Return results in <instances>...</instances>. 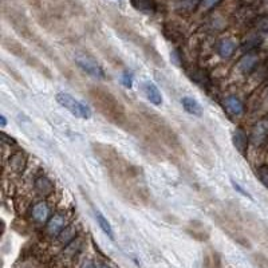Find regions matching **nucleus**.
Segmentation results:
<instances>
[{"label":"nucleus","instance_id":"obj_1","mask_svg":"<svg viewBox=\"0 0 268 268\" xmlns=\"http://www.w3.org/2000/svg\"><path fill=\"white\" fill-rule=\"evenodd\" d=\"M93 151L100 162L105 167L114 188L123 199L132 202L148 200L144 176L138 167H134L112 145L93 144Z\"/></svg>","mask_w":268,"mask_h":268},{"label":"nucleus","instance_id":"obj_2","mask_svg":"<svg viewBox=\"0 0 268 268\" xmlns=\"http://www.w3.org/2000/svg\"><path fill=\"white\" fill-rule=\"evenodd\" d=\"M87 97L95 109L109 122L118 128L130 130V119L126 109L110 90L105 89L102 86H91L87 90Z\"/></svg>","mask_w":268,"mask_h":268},{"label":"nucleus","instance_id":"obj_3","mask_svg":"<svg viewBox=\"0 0 268 268\" xmlns=\"http://www.w3.org/2000/svg\"><path fill=\"white\" fill-rule=\"evenodd\" d=\"M140 114L144 122L146 123L148 130L158 142H161L162 145L170 151H181V144H180L177 134L164 118L160 117L156 112L149 110V109H144V112Z\"/></svg>","mask_w":268,"mask_h":268},{"label":"nucleus","instance_id":"obj_4","mask_svg":"<svg viewBox=\"0 0 268 268\" xmlns=\"http://www.w3.org/2000/svg\"><path fill=\"white\" fill-rule=\"evenodd\" d=\"M3 47H4L10 54L17 56L19 59H22L26 65L33 67L34 70H36V71L39 74H42V75H45L46 78H52L50 68L46 66L45 63L40 61V59H38L36 56L34 55L31 51L27 50L24 46H22L20 43H17V42H15V40L12 39H4L3 40Z\"/></svg>","mask_w":268,"mask_h":268},{"label":"nucleus","instance_id":"obj_5","mask_svg":"<svg viewBox=\"0 0 268 268\" xmlns=\"http://www.w3.org/2000/svg\"><path fill=\"white\" fill-rule=\"evenodd\" d=\"M215 223L218 224V227L224 234L228 236L231 240H234L236 244H239L243 248H251V241L248 239V236L244 234V231L240 227V224L237 223L232 216L224 215V213H215L212 216Z\"/></svg>","mask_w":268,"mask_h":268},{"label":"nucleus","instance_id":"obj_6","mask_svg":"<svg viewBox=\"0 0 268 268\" xmlns=\"http://www.w3.org/2000/svg\"><path fill=\"white\" fill-rule=\"evenodd\" d=\"M55 100L62 107H65L66 110L71 113L74 117L79 118V119H89L91 117L90 107L68 93H63V91L58 93L55 95Z\"/></svg>","mask_w":268,"mask_h":268},{"label":"nucleus","instance_id":"obj_7","mask_svg":"<svg viewBox=\"0 0 268 268\" xmlns=\"http://www.w3.org/2000/svg\"><path fill=\"white\" fill-rule=\"evenodd\" d=\"M74 61L78 65L84 73L89 74L90 77L97 79H105L106 78V74L103 71V68L100 66L98 62L95 61L93 56L86 52H77L74 55Z\"/></svg>","mask_w":268,"mask_h":268},{"label":"nucleus","instance_id":"obj_8","mask_svg":"<svg viewBox=\"0 0 268 268\" xmlns=\"http://www.w3.org/2000/svg\"><path fill=\"white\" fill-rule=\"evenodd\" d=\"M185 232L189 234L192 239L200 241V243H205V241L209 240L211 237V234H209V229L201 223V221H197V220H192L189 221V224L186 225L185 228Z\"/></svg>","mask_w":268,"mask_h":268},{"label":"nucleus","instance_id":"obj_9","mask_svg":"<svg viewBox=\"0 0 268 268\" xmlns=\"http://www.w3.org/2000/svg\"><path fill=\"white\" fill-rule=\"evenodd\" d=\"M268 138V114L260 118L252 128L251 141L255 145H260Z\"/></svg>","mask_w":268,"mask_h":268},{"label":"nucleus","instance_id":"obj_10","mask_svg":"<svg viewBox=\"0 0 268 268\" xmlns=\"http://www.w3.org/2000/svg\"><path fill=\"white\" fill-rule=\"evenodd\" d=\"M67 227V218L62 213H55L54 216H51L50 220L46 224V232L51 237H56L61 234L63 229Z\"/></svg>","mask_w":268,"mask_h":268},{"label":"nucleus","instance_id":"obj_11","mask_svg":"<svg viewBox=\"0 0 268 268\" xmlns=\"http://www.w3.org/2000/svg\"><path fill=\"white\" fill-rule=\"evenodd\" d=\"M259 66V55L253 51L246 52L244 55L241 56L240 61L237 62V70L241 74H250L252 71H255Z\"/></svg>","mask_w":268,"mask_h":268},{"label":"nucleus","instance_id":"obj_12","mask_svg":"<svg viewBox=\"0 0 268 268\" xmlns=\"http://www.w3.org/2000/svg\"><path fill=\"white\" fill-rule=\"evenodd\" d=\"M141 87H142V91L145 94L146 100H149L151 105L161 106L162 102H164V98H162L161 91H160V89L157 87L156 84H153L151 81H144Z\"/></svg>","mask_w":268,"mask_h":268},{"label":"nucleus","instance_id":"obj_13","mask_svg":"<svg viewBox=\"0 0 268 268\" xmlns=\"http://www.w3.org/2000/svg\"><path fill=\"white\" fill-rule=\"evenodd\" d=\"M34 188H35L36 193L39 196H42V197H49V196L54 193L55 184H54V181L50 177L42 174V176H38L35 179V181H34Z\"/></svg>","mask_w":268,"mask_h":268},{"label":"nucleus","instance_id":"obj_14","mask_svg":"<svg viewBox=\"0 0 268 268\" xmlns=\"http://www.w3.org/2000/svg\"><path fill=\"white\" fill-rule=\"evenodd\" d=\"M232 142L236 151L240 153L243 157H247V151H248V134L246 133V130L241 128H236L234 130V135H232Z\"/></svg>","mask_w":268,"mask_h":268},{"label":"nucleus","instance_id":"obj_15","mask_svg":"<svg viewBox=\"0 0 268 268\" xmlns=\"http://www.w3.org/2000/svg\"><path fill=\"white\" fill-rule=\"evenodd\" d=\"M223 107L231 117H239L244 113V103L234 95H229L223 100Z\"/></svg>","mask_w":268,"mask_h":268},{"label":"nucleus","instance_id":"obj_16","mask_svg":"<svg viewBox=\"0 0 268 268\" xmlns=\"http://www.w3.org/2000/svg\"><path fill=\"white\" fill-rule=\"evenodd\" d=\"M31 216H33L34 221H36L38 224H47L51 218L50 207L47 205L46 201H39L31 209Z\"/></svg>","mask_w":268,"mask_h":268},{"label":"nucleus","instance_id":"obj_17","mask_svg":"<svg viewBox=\"0 0 268 268\" xmlns=\"http://www.w3.org/2000/svg\"><path fill=\"white\" fill-rule=\"evenodd\" d=\"M27 154L23 151H15L14 154L10 156V160H8V165L11 168V170L14 173L22 174L24 172V169L27 167Z\"/></svg>","mask_w":268,"mask_h":268},{"label":"nucleus","instance_id":"obj_18","mask_svg":"<svg viewBox=\"0 0 268 268\" xmlns=\"http://www.w3.org/2000/svg\"><path fill=\"white\" fill-rule=\"evenodd\" d=\"M234 51H236V45H234V40L228 39V38L220 39L216 43V52L223 59H229L234 54Z\"/></svg>","mask_w":268,"mask_h":268},{"label":"nucleus","instance_id":"obj_19","mask_svg":"<svg viewBox=\"0 0 268 268\" xmlns=\"http://www.w3.org/2000/svg\"><path fill=\"white\" fill-rule=\"evenodd\" d=\"M130 4L135 11H140L146 15H153L157 10L154 0H130Z\"/></svg>","mask_w":268,"mask_h":268},{"label":"nucleus","instance_id":"obj_20","mask_svg":"<svg viewBox=\"0 0 268 268\" xmlns=\"http://www.w3.org/2000/svg\"><path fill=\"white\" fill-rule=\"evenodd\" d=\"M181 105L184 107V110L190 116H195V117H201L202 116V107L199 103V100L192 98V97H184L181 100Z\"/></svg>","mask_w":268,"mask_h":268},{"label":"nucleus","instance_id":"obj_21","mask_svg":"<svg viewBox=\"0 0 268 268\" xmlns=\"http://www.w3.org/2000/svg\"><path fill=\"white\" fill-rule=\"evenodd\" d=\"M77 234H78V229H77L75 225H67L66 228L63 229L61 234L56 236V239H58L59 244L66 247L67 244H70L71 241L77 239Z\"/></svg>","mask_w":268,"mask_h":268},{"label":"nucleus","instance_id":"obj_22","mask_svg":"<svg viewBox=\"0 0 268 268\" xmlns=\"http://www.w3.org/2000/svg\"><path fill=\"white\" fill-rule=\"evenodd\" d=\"M95 220H97V223L100 225V228L102 229V232L106 234L109 239L114 240V229H113L112 224L98 209H95Z\"/></svg>","mask_w":268,"mask_h":268},{"label":"nucleus","instance_id":"obj_23","mask_svg":"<svg viewBox=\"0 0 268 268\" xmlns=\"http://www.w3.org/2000/svg\"><path fill=\"white\" fill-rule=\"evenodd\" d=\"M188 77H189L195 84H200V86H207L209 84V77L205 73V70H201V68H193L188 71Z\"/></svg>","mask_w":268,"mask_h":268},{"label":"nucleus","instance_id":"obj_24","mask_svg":"<svg viewBox=\"0 0 268 268\" xmlns=\"http://www.w3.org/2000/svg\"><path fill=\"white\" fill-rule=\"evenodd\" d=\"M201 3V0H173L174 8L180 11H190Z\"/></svg>","mask_w":268,"mask_h":268},{"label":"nucleus","instance_id":"obj_25","mask_svg":"<svg viewBox=\"0 0 268 268\" xmlns=\"http://www.w3.org/2000/svg\"><path fill=\"white\" fill-rule=\"evenodd\" d=\"M81 250H82V241H81V239H75V240L71 241L70 244H67V246L65 247L63 253H65L67 257H74L75 255H78L79 252H81Z\"/></svg>","mask_w":268,"mask_h":268},{"label":"nucleus","instance_id":"obj_26","mask_svg":"<svg viewBox=\"0 0 268 268\" xmlns=\"http://www.w3.org/2000/svg\"><path fill=\"white\" fill-rule=\"evenodd\" d=\"M251 260L257 268H268V256L267 255H264V253H262V252H255V253H252Z\"/></svg>","mask_w":268,"mask_h":268},{"label":"nucleus","instance_id":"obj_27","mask_svg":"<svg viewBox=\"0 0 268 268\" xmlns=\"http://www.w3.org/2000/svg\"><path fill=\"white\" fill-rule=\"evenodd\" d=\"M260 45H262V38H259V36H252L250 39H247L246 43L241 46V50L244 51V52H250V51L252 50H256Z\"/></svg>","mask_w":268,"mask_h":268},{"label":"nucleus","instance_id":"obj_28","mask_svg":"<svg viewBox=\"0 0 268 268\" xmlns=\"http://www.w3.org/2000/svg\"><path fill=\"white\" fill-rule=\"evenodd\" d=\"M256 176L262 185L268 189V165H260L256 169Z\"/></svg>","mask_w":268,"mask_h":268},{"label":"nucleus","instance_id":"obj_29","mask_svg":"<svg viewBox=\"0 0 268 268\" xmlns=\"http://www.w3.org/2000/svg\"><path fill=\"white\" fill-rule=\"evenodd\" d=\"M255 27L260 33H268V15H260L255 20Z\"/></svg>","mask_w":268,"mask_h":268},{"label":"nucleus","instance_id":"obj_30","mask_svg":"<svg viewBox=\"0 0 268 268\" xmlns=\"http://www.w3.org/2000/svg\"><path fill=\"white\" fill-rule=\"evenodd\" d=\"M223 0H201L200 7L202 11H211L215 7L218 6Z\"/></svg>","mask_w":268,"mask_h":268},{"label":"nucleus","instance_id":"obj_31","mask_svg":"<svg viewBox=\"0 0 268 268\" xmlns=\"http://www.w3.org/2000/svg\"><path fill=\"white\" fill-rule=\"evenodd\" d=\"M231 184H232V186H234V190H236V192H239L240 195H243V196H244V197H248L250 200L253 201V197H252V196L250 195V193H248L247 190H244V188H241L240 185L237 184L236 181H234V180H231Z\"/></svg>","mask_w":268,"mask_h":268},{"label":"nucleus","instance_id":"obj_32","mask_svg":"<svg viewBox=\"0 0 268 268\" xmlns=\"http://www.w3.org/2000/svg\"><path fill=\"white\" fill-rule=\"evenodd\" d=\"M122 84L125 86V87H128V89H130V87H132V84H133V77H132V74L123 73Z\"/></svg>","mask_w":268,"mask_h":268},{"label":"nucleus","instance_id":"obj_33","mask_svg":"<svg viewBox=\"0 0 268 268\" xmlns=\"http://www.w3.org/2000/svg\"><path fill=\"white\" fill-rule=\"evenodd\" d=\"M1 141H3V144L6 145V144H8V145H17V142L12 137H10L8 134L6 133H1Z\"/></svg>","mask_w":268,"mask_h":268},{"label":"nucleus","instance_id":"obj_34","mask_svg":"<svg viewBox=\"0 0 268 268\" xmlns=\"http://www.w3.org/2000/svg\"><path fill=\"white\" fill-rule=\"evenodd\" d=\"M170 59H172V62H173L176 66H180L181 63H180V61H181V56H180L179 51H173L172 54H170Z\"/></svg>","mask_w":268,"mask_h":268},{"label":"nucleus","instance_id":"obj_35","mask_svg":"<svg viewBox=\"0 0 268 268\" xmlns=\"http://www.w3.org/2000/svg\"><path fill=\"white\" fill-rule=\"evenodd\" d=\"M81 268H97V264L91 259H86Z\"/></svg>","mask_w":268,"mask_h":268},{"label":"nucleus","instance_id":"obj_36","mask_svg":"<svg viewBox=\"0 0 268 268\" xmlns=\"http://www.w3.org/2000/svg\"><path fill=\"white\" fill-rule=\"evenodd\" d=\"M0 125H1V128H4V126L7 125V118L4 114H1V116H0Z\"/></svg>","mask_w":268,"mask_h":268},{"label":"nucleus","instance_id":"obj_37","mask_svg":"<svg viewBox=\"0 0 268 268\" xmlns=\"http://www.w3.org/2000/svg\"><path fill=\"white\" fill-rule=\"evenodd\" d=\"M263 231H264V234L267 236L268 239V224H264V225H263Z\"/></svg>","mask_w":268,"mask_h":268},{"label":"nucleus","instance_id":"obj_38","mask_svg":"<svg viewBox=\"0 0 268 268\" xmlns=\"http://www.w3.org/2000/svg\"><path fill=\"white\" fill-rule=\"evenodd\" d=\"M100 268H110V267H109V266H106V264H103V266H100Z\"/></svg>","mask_w":268,"mask_h":268}]
</instances>
